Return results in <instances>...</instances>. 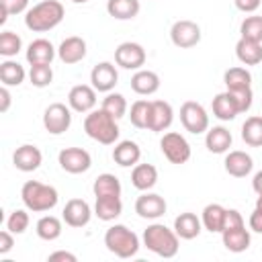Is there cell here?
Instances as JSON below:
<instances>
[{
    "mask_svg": "<svg viewBox=\"0 0 262 262\" xmlns=\"http://www.w3.org/2000/svg\"><path fill=\"white\" fill-rule=\"evenodd\" d=\"M92 209L84 199H70L61 211V219L70 227H86L90 223Z\"/></svg>",
    "mask_w": 262,
    "mask_h": 262,
    "instance_id": "15",
    "label": "cell"
},
{
    "mask_svg": "<svg viewBox=\"0 0 262 262\" xmlns=\"http://www.w3.org/2000/svg\"><path fill=\"white\" fill-rule=\"evenodd\" d=\"M29 223H31L29 213H27L25 209H16V211H12V213L8 215V219H6V229H10L12 233L20 235V233H25V231L29 229Z\"/></svg>",
    "mask_w": 262,
    "mask_h": 262,
    "instance_id": "42",
    "label": "cell"
},
{
    "mask_svg": "<svg viewBox=\"0 0 262 262\" xmlns=\"http://www.w3.org/2000/svg\"><path fill=\"white\" fill-rule=\"evenodd\" d=\"M143 246L160 258H174L180 248V237L164 223H151L143 231Z\"/></svg>",
    "mask_w": 262,
    "mask_h": 262,
    "instance_id": "2",
    "label": "cell"
},
{
    "mask_svg": "<svg viewBox=\"0 0 262 262\" xmlns=\"http://www.w3.org/2000/svg\"><path fill=\"white\" fill-rule=\"evenodd\" d=\"M10 108V92H8V86H2L0 88V113H6Z\"/></svg>",
    "mask_w": 262,
    "mask_h": 262,
    "instance_id": "50",
    "label": "cell"
},
{
    "mask_svg": "<svg viewBox=\"0 0 262 262\" xmlns=\"http://www.w3.org/2000/svg\"><path fill=\"white\" fill-rule=\"evenodd\" d=\"M158 182V168L151 166V164H135L133 170H131V184L145 192V190H151Z\"/></svg>",
    "mask_w": 262,
    "mask_h": 262,
    "instance_id": "24",
    "label": "cell"
},
{
    "mask_svg": "<svg viewBox=\"0 0 262 262\" xmlns=\"http://www.w3.org/2000/svg\"><path fill=\"white\" fill-rule=\"evenodd\" d=\"M237 106L239 113H248L252 108V102H254V92H252V86L248 88H235V90H227Z\"/></svg>",
    "mask_w": 262,
    "mask_h": 262,
    "instance_id": "43",
    "label": "cell"
},
{
    "mask_svg": "<svg viewBox=\"0 0 262 262\" xmlns=\"http://www.w3.org/2000/svg\"><path fill=\"white\" fill-rule=\"evenodd\" d=\"M223 82L227 90H235V88H248L252 86V74L242 68V66H233L229 70H225L223 74Z\"/></svg>",
    "mask_w": 262,
    "mask_h": 262,
    "instance_id": "36",
    "label": "cell"
},
{
    "mask_svg": "<svg viewBox=\"0 0 262 262\" xmlns=\"http://www.w3.org/2000/svg\"><path fill=\"white\" fill-rule=\"evenodd\" d=\"M92 190L94 196H121V180L111 172L98 174L92 184Z\"/></svg>",
    "mask_w": 262,
    "mask_h": 262,
    "instance_id": "33",
    "label": "cell"
},
{
    "mask_svg": "<svg viewBox=\"0 0 262 262\" xmlns=\"http://www.w3.org/2000/svg\"><path fill=\"white\" fill-rule=\"evenodd\" d=\"M104 246L117 258H133L139 252V237L127 225L115 223L104 231Z\"/></svg>",
    "mask_w": 262,
    "mask_h": 262,
    "instance_id": "5",
    "label": "cell"
},
{
    "mask_svg": "<svg viewBox=\"0 0 262 262\" xmlns=\"http://www.w3.org/2000/svg\"><path fill=\"white\" fill-rule=\"evenodd\" d=\"M66 16V8L59 0H43L25 12V27L33 33H45L55 29Z\"/></svg>",
    "mask_w": 262,
    "mask_h": 262,
    "instance_id": "1",
    "label": "cell"
},
{
    "mask_svg": "<svg viewBox=\"0 0 262 262\" xmlns=\"http://www.w3.org/2000/svg\"><path fill=\"white\" fill-rule=\"evenodd\" d=\"M166 209H168V205H166L164 196L158 194V192L145 190V192L139 194L137 201H135V213H137L141 219H151V221H154V219H160V217L166 213Z\"/></svg>",
    "mask_w": 262,
    "mask_h": 262,
    "instance_id": "12",
    "label": "cell"
},
{
    "mask_svg": "<svg viewBox=\"0 0 262 262\" xmlns=\"http://www.w3.org/2000/svg\"><path fill=\"white\" fill-rule=\"evenodd\" d=\"M233 4H235L237 10H242L246 14H252V12H256L260 8L262 0H233Z\"/></svg>",
    "mask_w": 262,
    "mask_h": 262,
    "instance_id": "47",
    "label": "cell"
},
{
    "mask_svg": "<svg viewBox=\"0 0 262 262\" xmlns=\"http://www.w3.org/2000/svg\"><path fill=\"white\" fill-rule=\"evenodd\" d=\"M244 217L237 209H227L225 211V223H223V231L225 229H233V227H244Z\"/></svg>",
    "mask_w": 262,
    "mask_h": 262,
    "instance_id": "45",
    "label": "cell"
},
{
    "mask_svg": "<svg viewBox=\"0 0 262 262\" xmlns=\"http://www.w3.org/2000/svg\"><path fill=\"white\" fill-rule=\"evenodd\" d=\"M121 213H123V201H121V196H96L94 215L100 221H115Z\"/></svg>",
    "mask_w": 262,
    "mask_h": 262,
    "instance_id": "28",
    "label": "cell"
},
{
    "mask_svg": "<svg viewBox=\"0 0 262 262\" xmlns=\"http://www.w3.org/2000/svg\"><path fill=\"white\" fill-rule=\"evenodd\" d=\"M149 111H151V100H135L129 108V119H131V125L137 127V129H147L149 125Z\"/></svg>",
    "mask_w": 262,
    "mask_h": 262,
    "instance_id": "37",
    "label": "cell"
},
{
    "mask_svg": "<svg viewBox=\"0 0 262 262\" xmlns=\"http://www.w3.org/2000/svg\"><path fill=\"white\" fill-rule=\"evenodd\" d=\"M100 108H104L108 115H113L117 121L121 119V117H125L127 115V100H125V96L123 94H119V92H106V96L102 98V104H100Z\"/></svg>",
    "mask_w": 262,
    "mask_h": 262,
    "instance_id": "38",
    "label": "cell"
},
{
    "mask_svg": "<svg viewBox=\"0 0 262 262\" xmlns=\"http://www.w3.org/2000/svg\"><path fill=\"white\" fill-rule=\"evenodd\" d=\"M225 207L219 203H209L203 213H201V223L207 231L211 233H221L223 231V223H225Z\"/></svg>",
    "mask_w": 262,
    "mask_h": 262,
    "instance_id": "27",
    "label": "cell"
},
{
    "mask_svg": "<svg viewBox=\"0 0 262 262\" xmlns=\"http://www.w3.org/2000/svg\"><path fill=\"white\" fill-rule=\"evenodd\" d=\"M256 207H258V209H262V192H260V194H258V199H256Z\"/></svg>",
    "mask_w": 262,
    "mask_h": 262,
    "instance_id": "52",
    "label": "cell"
},
{
    "mask_svg": "<svg viewBox=\"0 0 262 262\" xmlns=\"http://www.w3.org/2000/svg\"><path fill=\"white\" fill-rule=\"evenodd\" d=\"M235 57L244 66H258L262 61V43L239 37V41L235 43Z\"/></svg>",
    "mask_w": 262,
    "mask_h": 262,
    "instance_id": "29",
    "label": "cell"
},
{
    "mask_svg": "<svg viewBox=\"0 0 262 262\" xmlns=\"http://www.w3.org/2000/svg\"><path fill=\"white\" fill-rule=\"evenodd\" d=\"M145 49L143 45L135 43V41H123L117 49H115V63L123 70H141L145 66Z\"/></svg>",
    "mask_w": 262,
    "mask_h": 262,
    "instance_id": "9",
    "label": "cell"
},
{
    "mask_svg": "<svg viewBox=\"0 0 262 262\" xmlns=\"http://www.w3.org/2000/svg\"><path fill=\"white\" fill-rule=\"evenodd\" d=\"M113 160H115V164H119L123 168H131V166L139 164L141 147L131 139H123L113 147Z\"/></svg>",
    "mask_w": 262,
    "mask_h": 262,
    "instance_id": "22",
    "label": "cell"
},
{
    "mask_svg": "<svg viewBox=\"0 0 262 262\" xmlns=\"http://www.w3.org/2000/svg\"><path fill=\"white\" fill-rule=\"evenodd\" d=\"M61 219H57L55 215H43L39 221H37V225H35V231H37V235L41 237V239H45V242H53V239H57L59 235H61Z\"/></svg>",
    "mask_w": 262,
    "mask_h": 262,
    "instance_id": "35",
    "label": "cell"
},
{
    "mask_svg": "<svg viewBox=\"0 0 262 262\" xmlns=\"http://www.w3.org/2000/svg\"><path fill=\"white\" fill-rule=\"evenodd\" d=\"M20 199H23V203L29 211L45 213V211H51L57 205L59 194L49 184H43L39 180H27L20 188Z\"/></svg>",
    "mask_w": 262,
    "mask_h": 262,
    "instance_id": "4",
    "label": "cell"
},
{
    "mask_svg": "<svg viewBox=\"0 0 262 262\" xmlns=\"http://www.w3.org/2000/svg\"><path fill=\"white\" fill-rule=\"evenodd\" d=\"M57 57L66 63V66H72V63H78L86 57V41L78 35H72V37H66L59 47H57Z\"/></svg>",
    "mask_w": 262,
    "mask_h": 262,
    "instance_id": "18",
    "label": "cell"
},
{
    "mask_svg": "<svg viewBox=\"0 0 262 262\" xmlns=\"http://www.w3.org/2000/svg\"><path fill=\"white\" fill-rule=\"evenodd\" d=\"M43 162V154L37 145H31V143H25L20 147L14 149L12 154V164L16 170L20 172H35Z\"/></svg>",
    "mask_w": 262,
    "mask_h": 262,
    "instance_id": "16",
    "label": "cell"
},
{
    "mask_svg": "<svg viewBox=\"0 0 262 262\" xmlns=\"http://www.w3.org/2000/svg\"><path fill=\"white\" fill-rule=\"evenodd\" d=\"M84 131L90 139L102 143V145H115L119 139V125L113 115H108L104 108H94L84 119Z\"/></svg>",
    "mask_w": 262,
    "mask_h": 262,
    "instance_id": "3",
    "label": "cell"
},
{
    "mask_svg": "<svg viewBox=\"0 0 262 262\" xmlns=\"http://www.w3.org/2000/svg\"><path fill=\"white\" fill-rule=\"evenodd\" d=\"M174 121V108L166 100H151V111H149V131L162 133L166 131Z\"/></svg>",
    "mask_w": 262,
    "mask_h": 262,
    "instance_id": "19",
    "label": "cell"
},
{
    "mask_svg": "<svg viewBox=\"0 0 262 262\" xmlns=\"http://www.w3.org/2000/svg\"><path fill=\"white\" fill-rule=\"evenodd\" d=\"M72 125V108L63 102H53L43 113V127L51 135H61Z\"/></svg>",
    "mask_w": 262,
    "mask_h": 262,
    "instance_id": "8",
    "label": "cell"
},
{
    "mask_svg": "<svg viewBox=\"0 0 262 262\" xmlns=\"http://www.w3.org/2000/svg\"><path fill=\"white\" fill-rule=\"evenodd\" d=\"M248 225H250L252 231L262 233V209L256 207V209L252 211V215H250V219H248Z\"/></svg>",
    "mask_w": 262,
    "mask_h": 262,
    "instance_id": "48",
    "label": "cell"
},
{
    "mask_svg": "<svg viewBox=\"0 0 262 262\" xmlns=\"http://www.w3.org/2000/svg\"><path fill=\"white\" fill-rule=\"evenodd\" d=\"M0 4H2V16H0V23H6V18H8L10 14L27 12L29 0H0Z\"/></svg>",
    "mask_w": 262,
    "mask_h": 262,
    "instance_id": "44",
    "label": "cell"
},
{
    "mask_svg": "<svg viewBox=\"0 0 262 262\" xmlns=\"http://www.w3.org/2000/svg\"><path fill=\"white\" fill-rule=\"evenodd\" d=\"M117 82H119V72L111 61H100L90 72V84L94 86L96 92H111L117 86Z\"/></svg>",
    "mask_w": 262,
    "mask_h": 262,
    "instance_id": "13",
    "label": "cell"
},
{
    "mask_svg": "<svg viewBox=\"0 0 262 262\" xmlns=\"http://www.w3.org/2000/svg\"><path fill=\"white\" fill-rule=\"evenodd\" d=\"M180 123L188 133L201 135V133H207L209 129V115L201 102L186 100L180 106Z\"/></svg>",
    "mask_w": 262,
    "mask_h": 262,
    "instance_id": "6",
    "label": "cell"
},
{
    "mask_svg": "<svg viewBox=\"0 0 262 262\" xmlns=\"http://www.w3.org/2000/svg\"><path fill=\"white\" fill-rule=\"evenodd\" d=\"M55 55H57V49L53 47V43L49 39H43V37L31 41L29 47H27V61L31 66H35V63H51Z\"/></svg>",
    "mask_w": 262,
    "mask_h": 262,
    "instance_id": "21",
    "label": "cell"
},
{
    "mask_svg": "<svg viewBox=\"0 0 262 262\" xmlns=\"http://www.w3.org/2000/svg\"><path fill=\"white\" fill-rule=\"evenodd\" d=\"M239 33H242L244 39L262 43V16H260V14L246 16V18L242 20V25H239Z\"/></svg>",
    "mask_w": 262,
    "mask_h": 262,
    "instance_id": "39",
    "label": "cell"
},
{
    "mask_svg": "<svg viewBox=\"0 0 262 262\" xmlns=\"http://www.w3.org/2000/svg\"><path fill=\"white\" fill-rule=\"evenodd\" d=\"M29 80H31V84L37 86V88L49 86L51 80H53L51 63H35V66H31V70H29Z\"/></svg>",
    "mask_w": 262,
    "mask_h": 262,
    "instance_id": "41",
    "label": "cell"
},
{
    "mask_svg": "<svg viewBox=\"0 0 262 262\" xmlns=\"http://www.w3.org/2000/svg\"><path fill=\"white\" fill-rule=\"evenodd\" d=\"M57 162H59L61 170H66L68 174H82V172L90 170V166H92L90 154L82 147H63L57 156Z\"/></svg>",
    "mask_w": 262,
    "mask_h": 262,
    "instance_id": "11",
    "label": "cell"
},
{
    "mask_svg": "<svg viewBox=\"0 0 262 262\" xmlns=\"http://www.w3.org/2000/svg\"><path fill=\"white\" fill-rule=\"evenodd\" d=\"M242 139L250 147H262V117L252 115L242 125Z\"/></svg>",
    "mask_w": 262,
    "mask_h": 262,
    "instance_id": "34",
    "label": "cell"
},
{
    "mask_svg": "<svg viewBox=\"0 0 262 262\" xmlns=\"http://www.w3.org/2000/svg\"><path fill=\"white\" fill-rule=\"evenodd\" d=\"M160 149L170 164H186L190 160V143L186 141L184 135L176 131H168L162 135Z\"/></svg>",
    "mask_w": 262,
    "mask_h": 262,
    "instance_id": "7",
    "label": "cell"
},
{
    "mask_svg": "<svg viewBox=\"0 0 262 262\" xmlns=\"http://www.w3.org/2000/svg\"><path fill=\"white\" fill-rule=\"evenodd\" d=\"M141 4L139 0H108L106 12L117 20H131L139 14Z\"/></svg>",
    "mask_w": 262,
    "mask_h": 262,
    "instance_id": "30",
    "label": "cell"
},
{
    "mask_svg": "<svg viewBox=\"0 0 262 262\" xmlns=\"http://www.w3.org/2000/svg\"><path fill=\"white\" fill-rule=\"evenodd\" d=\"M211 108H213V115L219 121H233L239 115V111H237V106H235V102H233V98H231V94L227 90L225 92H219L213 98Z\"/></svg>",
    "mask_w": 262,
    "mask_h": 262,
    "instance_id": "31",
    "label": "cell"
},
{
    "mask_svg": "<svg viewBox=\"0 0 262 262\" xmlns=\"http://www.w3.org/2000/svg\"><path fill=\"white\" fill-rule=\"evenodd\" d=\"M221 239H223V246L233 252V254H239V252H246L252 244V235L250 231L244 227H233V229H225L221 231Z\"/></svg>",
    "mask_w": 262,
    "mask_h": 262,
    "instance_id": "26",
    "label": "cell"
},
{
    "mask_svg": "<svg viewBox=\"0 0 262 262\" xmlns=\"http://www.w3.org/2000/svg\"><path fill=\"white\" fill-rule=\"evenodd\" d=\"M27 78L25 68L18 61H12L10 57L0 63V82L2 86H20Z\"/></svg>",
    "mask_w": 262,
    "mask_h": 262,
    "instance_id": "32",
    "label": "cell"
},
{
    "mask_svg": "<svg viewBox=\"0 0 262 262\" xmlns=\"http://www.w3.org/2000/svg\"><path fill=\"white\" fill-rule=\"evenodd\" d=\"M170 39L176 47L180 49H190L194 45H199L201 41V27L194 23V20H188V18H180L172 25L170 29Z\"/></svg>",
    "mask_w": 262,
    "mask_h": 262,
    "instance_id": "10",
    "label": "cell"
},
{
    "mask_svg": "<svg viewBox=\"0 0 262 262\" xmlns=\"http://www.w3.org/2000/svg\"><path fill=\"white\" fill-rule=\"evenodd\" d=\"M12 235H14V233H12L10 229L0 231V256L8 254V252L12 250V246H14V237H12Z\"/></svg>",
    "mask_w": 262,
    "mask_h": 262,
    "instance_id": "46",
    "label": "cell"
},
{
    "mask_svg": "<svg viewBox=\"0 0 262 262\" xmlns=\"http://www.w3.org/2000/svg\"><path fill=\"white\" fill-rule=\"evenodd\" d=\"M201 229H203L201 219L190 211H184L174 219V231L178 233L180 239H194L199 237Z\"/></svg>",
    "mask_w": 262,
    "mask_h": 262,
    "instance_id": "25",
    "label": "cell"
},
{
    "mask_svg": "<svg viewBox=\"0 0 262 262\" xmlns=\"http://www.w3.org/2000/svg\"><path fill=\"white\" fill-rule=\"evenodd\" d=\"M47 260H49V262H57V260H61V262H76L78 258H76V254H72V252L57 250V252L49 254V256H47Z\"/></svg>",
    "mask_w": 262,
    "mask_h": 262,
    "instance_id": "49",
    "label": "cell"
},
{
    "mask_svg": "<svg viewBox=\"0 0 262 262\" xmlns=\"http://www.w3.org/2000/svg\"><path fill=\"white\" fill-rule=\"evenodd\" d=\"M252 188H254V192H256V194H260V192H262V170L254 174V178H252Z\"/></svg>",
    "mask_w": 262,
    "mask_h": 262,
    "instance_id": "51",
    "label": "cell"
},
{
    "mask_svg": "<svg viewBox=\"0 0 262 262\" xmlns=\"http://www.w3.org/2000/svg\"><path fill=\"white\" fill-rule=\"evenodd\" d=\"M231 131L225 129L223 125H217V127H211L207 129V135H205V145L211 154H227L229 147H231Z\"/></svg>",
    "mask_w": 262,
    "mask_h": 262,
    "instance_id": "23",
    "label": "cell"
},
{
    "mask_svg": "<svg viewBox=\"0 0 262 262\" xmlns=\"http://www.w3.org/2000/svg\"><path fill=\"white\" fill-rule=\"evenodd\" d=\"M68 106L76 113H90L96 106V90L90 84H76L68 92Z\"/></svg>",
    "mask_w": 262,
    "mask_h": 262,
    "instance_id": "14",
    "label": "cell"
},
{
    "mask_svg": "<svg viewBox=\"0 0 262 262\" xmlns=\"http://www.w3.org/2000/svg\"><path fill=\"white\" fill-rule=\"evenodd\" d=\"M223 168L233 178H246L254 170V160L250 154H246L242 149H233V151H227Z\"/></svg>",
    "mask_w": 262,
    "mask_h": 262,
    "instance_id": "17",
    "label": "cell"
},
{
    "mask_svg": "<svg viewBox=\"0 0 262 262\" xmlns=\"http://www.w3.org/2000/svg\"><path fill=\"white\" fill-rule=\"evenodd\" d=\"M23 49V39L14 31H2L0 33V55L14 57Z\"/></svg>",
    "mask_w": 262,
    "mask_h": 262,
    "instance_id": "40",
    "label": "cell"
},
{
    "mask_svg": "<svg viewBox=\"0 0 262 262\" xmlns=\"http://www.w3.org/2000/svg\"><path fill=\"white\" fill-rule=\"evenodd\" d=\"M131 88L139 96H151L160 90V76L151 70H137L131 76Z\"/></svg>",
    "mask_w": 262,
    "mask_h": 262,
    "instance_id": "20",
    "label": "cell"
},
{
    "mask_svg": "<svg viewBox=\"0 0 262 262\" xmlns=\"http://www.w3.org/2000/svg\"><path fill=\"white\" fill-rule=\"evenodd\" d=\"M72 2H76V4H84V2H88V0H72Z\"/></svg>",
    "mask_w": 262,
    "mask_h": 262,
    "instance_id": "53",
    "label": "cell"
}]
</instances>
